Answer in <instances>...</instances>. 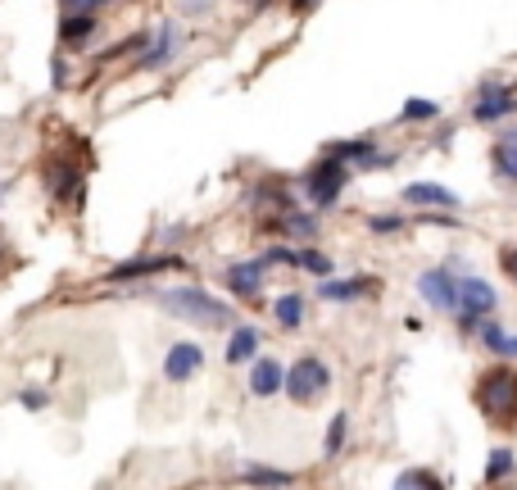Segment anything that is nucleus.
I'll return each instance as SVG.
<instances>
[{
	"instance_id": "25",
	"label": "nucleus",
	"mask_w": 517,
	"mask_h": 490,
	"mask_svg": "<svg viewBox=\"0 0 517 490\" xmlns=\"http://www.w3.org/2000/svg\"><path fill=\"white\" fill-rule=\"evenodd\" d=\"M395 486H404V490H409V486H427V490H440V477H431V472H404V477L395 481Z\"/></svg>"
},
{
	"instance_id": "33",
	"label": "nucleus",
	"mask_w": 517,
	"mask_h": 490,
	"mask_svg": "<svg viewBox=\"0 0 517 490\" xmlns=\"http://www.w3.org/2000/svg\"><path fill=\"white\" fill-rule=\"evenodd\" d=\"M69 10H96V5H105V0H64Z\"/></svg>"
},
{
	"instance_id": "18",
	"label": "nucleus",
	"mask_w": 517,
	"mask_h": 490,
	"mask_svg": "<svg viewBox=\"0 0 517 490\" xmlns=\"http://www.w3.org/2000/svg\"><path fill=\"white\" fill-rule=\"evenodd\" d=\"M368 286H372L368 277H345V282H322L318 295H322V300H359Z\"/></svg>"
},
{
	"instance_id": "2",
	"label": "nucleus",
	"mask_w": 517,
	"mask_h": 490,
	"mask_svg": "<svg viewBox=\"0 0 517 490\" xmlns=\"http://www.w3.org/2000/svg\"><path fill=\"white\" fill-rule=\"evenodd\" d=\"M159 304H164L173 318H182V323H205V327H227L232 323V309H227L223 300H214L209 291H200V286H177V291H164L159 295Z\"/></svg>"
},
{
	"instance_id": "22",
	"label": "nucleus",
	"mask_w": 517,
	"mask_h": 490,
	"mask_svg": "<svg viewBox=\"0 0 517 490\" xmlns=\"http://www.w3.org/2000/svg\"><path fill=\"white\" fill-rule=\"evenodd\" d=\"M282 227L286 232H295V236H313L318 232V218L300 214V209H282Z\"/></svg>"
},
{
	"instance_id": "24",
	"label": "nucleus",
	"mask_w": 517,
	"mask_h": 490,
	"mask_svg": "<svg viewBox=\"0 0 517 490\" xmlns=\"http://www.w3.org/2000/svg\"><path fill=\"white\" fill-rule=\"evenodd\" d=\"M295 268H309V273L327 277V273H332V259L318 255V250H295Z\"/></svg>"
},
{
	"instance_id": "20",
	"label": "nucleus",
	"mask_w": 517,
	"mask_h": 490,
	"mask_svg": "<svg viewBox=\"0 0 517 490\" xmlns=\"http://www.w3.org/2000/svg\"><path fill=\"white\" fill-rule=\"evenodd\" d=\"M241 481H250V486H291V472H277V468H245Z\"/></svg>"
},
{
	"instance_id": "4",
	"label": "nucleus",
	"mask_w": 517,
	"mask_h": 490,
	"mask_svg": "<svg viewBox=\"0 0 517 490\" xmlns=\"http://www.w3.org/2000/svg\"><path fill=\"white\" fill-rule=\"evenodd\" d=\"M345 182H350V164L336 155H327L318 168H309V177H304V196L313 200L318 209L336 205V196L345 191Z\"/></svg>"
},
{
	"instance_id": "35",
	"label": "nucleus",
	"mask_w": 517,
	"mask_h": 490,
	"mask_svg": "<svg viewBox=\"0 0 517 490\" xmlns=\"http://www.w3.org/2000/svg\"><path fill=\"white\" fill-rule=\"evenodd\" d=\"M5 255H10V245H5V236H0V268H5Z\"/></svg>"
},
{
	"instance_id": "21",
	"label": "nucleus",
	"mask_w": 517,
	"mask_h": 490,
	"mask_svg": "<svg viewBox=\"0 0 517 490\" xmlns=\"http://www.w3.org/2000/svg\"><path fill=\"white\" fill-rule=\"evenodd\" d=\"M345 432H350V418H345V413H336L332 427H327V441H322V454H327V459H336V454H341Z\"/></svg>"
},
{
	"instance_id": "29",
	"label": "nucleus",
	"mask_w": 517,
	"mask_h": 490,
	"mask_svg": "<svg viewBox=\"0 0 517 490\" xmlns=\"http://www.w3.org/2000/svg\"><path fill=\"white\" fill-rule=\"evenodd\" d=\"M264 264H295V250H286V245H273L264 255Z\"/></svg>"
},
{
	"instance_id": "13",
	"label": "nucleus",
	"mask_w": 517,
	"mask_h": 490,
	"mask_svg": "<svg viewBox=\"0 0 517 490\" xmlns=\"http://www.w3.org/2000/svg\"><path fill=\"white\" fill-rule=\"evenodd\" d=\"M404 200L409 205H436V209H459V196L445 187H436V182H409L404 187Z\"/></svg>"
},
{
	"instance_id": "34",
	"label": "nucleus",
	"mask_w": 517,
	"mask_h": 490,
	"mask_svg": "<svg viewBox=\"0 0 517 490\" xmlns=\"http://www.w3.org/2000/svg\"><path fill=\"white\" fill-rule=\"evenodd\" d=\"M291 5H295V10H318L322 0H291Z\"/></svg>"
},
{
	"instance_id": "5",
	"label": "nucleus",
	"mask_w": 517,
	"mask_h": 490,
	"mask_svg": "<svg viewBox=\"0 0 517 490\" xmlns=\"http://www.w3.org/2000/svg\"><path fill=\"white\" fill-rule=\"evenodd\" d=\"M495 304H499V295L486 277H463V282H454V314L463 318V327H472L477 318H490Z\"/></svg>"
},
{
	"instance_id": "23",
	"label": "nucleus",
	"mask_w": 517,
	"mask_h": 490,
	"mask_svg": "<svg viewBox=\"0 0 517 490\" xmlns=\"http://www.w3.org/2000/svg\"><path fill=\"white\" fill-rule=\"evenodd\" d=\"M513 450H495V454H490V459H486V481H504L508 477V472H513Z\"/></svg>"
},
{
	"instance_id": "31",
	"label": "nucleus",
	"mask_w": 517,
	"mask_h": 490,
	"mask_svg": "<svg viewBox=\"0 0 517 490\" xmlns=\"http://www.w3.org/2000/svg\"><path fill=\"white\" fill-rule=\"evenodd\" d=\"M50 78H55V87H64V82H69V64H64V59H55V64H50Z\"/></svg>"
},
{
	"instance_id": "36",
	"label": "nucleus",
	"mask_w": 517,
	"mask_h": 490,
	"mask_svg": "<svg viewBox=\"0 0 517 490\" xmlns=\"http://www.w3.org/2000/svg\"><path fill=\"white\" fill-rule=\"evenodd\" d=\"M5 191H10V187H5V182H0V196H5Z\"/></svg>"
},
{
	"instance_id": "15",
	"label": "nucleus",
	"mask_w": 517,
	"mask_h": 490,
	"mask_svg": "<svg viewBox=\"0 0 517 490\" xmlns=\"http://www.w3.org/2000/svg\"><path fill=\"white\" fill-rule=\"evenodd\" d=\"M254 354H259V332L241 323L232 332V341H227V363H250Z\"/></svg>"
},
{
	"instance_id": "26",
	"label": "nucleus",
	"mask_w": 517,
	"mask_h": 490,
	"mask_svg": "<svg viewBox=\"0 0 517 490\" xmlns=\"http://www.w3.org/2000/svg\"><path fill=\"white\" fill-rule=\"evenodd\" d=\"M481 341H486L490 345V350H504V327H499V323H486V327H481Z\"/></svg>"
},
{
	"instance_id": "27",
	"label": "nucleus",
	"mask_w": 517,
	"mask_h": 490,
	"mask_svg": "<svg viewBox=\"0 0 517 490\" xmlns=\"http://www.w3.org/2000/svg\"><path fill=\"white\" fill-rule=\"evenodd\" d=\"M19 400H23V409H46V404H50V395H46V391H37V386H32V391H23Z\"/></svg>"
},
{
	"instance_id": "9",
	"label": "nucleus",
	"mask_w": 517,
	"mask_h": 490,
	"mask_svg": "<svg viewBox=\"0 0 517 490\" xmlns=\"http://www.w3.org/2000/svg\"><path fill=\"white\" fill-rule=\"evenodd\" d=\"M282 359H254V373H250V395L254 400H273L277 391H282Z\"/></svg>"
},
{
	"instance_id": "19",
	"label": "nucleus",
	"mask_w": 517,
	"mask_h": 490,
	"mask_svg": "<svg viewBox=\"0 0 517 490\" xmlns=\"http://www.w3.org/2000/svg\"><path fill=\"white\" fill-rule=\"evenodd\" d=\"M404 123H431V118H440V105L436 100H422V96H409L404 100Z\"/></svg>"
},
{
	"instance_id": "14",
	"label": "nucleus",
	"mask_w": 517,
	"mask_h": 490,
	"mask_svg": "<svg viewBox=\"0 0 517 490\" xmlns=\"http://www.w3.org/2000/svg\"><path fill=\"white\" fill-rule=\"evenodd\" d=\"M173 50H177V28H159L155 41H150V50L137 59V69H141V73L159 69V64H168V59H173Z\"/></svg>"
},
{
	"instance_id": "3",
	"label": "nucleus",
	"mask_w": 517,
	"mask_h": 490,
	"mask_svg": "<svg viewBox=\"0 0 517 490\" xmlns=\"http://www.w3.org/2000/svg\"><path fill=\"white\" fill-rule=\"evenodd\" d=\"M327 386H332V373H327V363L318 359V354H304V359H295V368L282 377V391L291 395L295 404H313L327 395Z\"/></svg>"
},
{
	"instance_id": "32",
	"label": "nucleus",
	"mask_w": 517,
	"mask_h": 490,
	"mask_svg": "<svg viewBox=\"0 0 517 490\" xmlns=\"http://www.w3.org/2000/svg\"><path fill=\"white\" fill-rule=\"evenodd\" d=\"M499 359H517V336H504V350H499Z\"/></svg>"
},
{
	"instance_id": "1",
	"label": "nucleus",
	"mask_w": 517,
	"mask_h": 490,
	"mask_svg": "<svg viewBox=\"0 0 517 490\" xmlns=\"http://www.w3.org/2000/svg\"><path fill=\"white\" fill-rule=\"evenodd\" d=\"M477 409L495 427H517V368L499 363L477 382Z\"/></svg>"
},
{
	"instance_id": "28",
	"label": "nucleus",
	"mask_w": 517,
	"mask_h": 490,
	"mask_svg": "<svg viewBox=\"0 0 517 490\" xmlns=\"http://www.w3.org/2000/svg\"><path fill=\"white\" fill-rule=\"evenodd\" d=\"M499 264H504V273L517 282V245H504V250H499Z\"/></svg>"
},
{
	"instance_id": "10",
	"label": "nucleus",
	"mask_w": 517,
	"mask_h": 490,
	"mask_svg": "<svg viewBox=\"0 0 517 490\" xmlns=\"http://www.w3.org/2000/svg\"><path fill=\"white\" fill-rule=\"evenodd\" d=\"M96 37V14L91 10H69L64 14V19H59V41H64V46H87V41Z\"/></svg>"
},
{
	"instance_id": "16",
	"label": "nucleus",
	"mask_w": 517,
	"mask_h": 490,
	"mask_svg": "<svg viewBox=\"0 0 517 490\" xmlns=\"http://www.w3.org/2000/svg\"><path fill=\"white\" fill-rule=\"evenodd\" d=\"M495 173L504 177V182H517V132L495 141Z\"/></svg>"
},
{
	"instance_id": "7",
	"label": "nucleus",
	"mask_w": 517,
	"mask_h": 490,
	"mask_svg": "<svg viewBox=\"0 0 517 490\" xmlns=\"http://www.w3.org/2000/svg\"><path fill=\"white\" fill-rule=\"evenodd\" d=\"M200 363H205V350H200L196 341H177V345H168L164 377H168V382H186V377L200 373Z\"/></svg>"
},
{
	"instance_id": "30",
	"label": "nucleus",
	"mask_w": 517,
	"mask_h": 490,
	"mask_svg": "<svg viewBox=\"0 0 517 490\" xmlns=\"http://www.w3.org/2000/svg\"><path fill=\"white\" fill-rule=\"evenodd\" d=\"M372 232H400V218H372Z\"/></svg>"
},
{
	"instance_id": "8",
	"label": "nucleus",
	"mask_w": 517,
	"mask_h": 490,
	"mask_svg": "<svg viewBox=\"0 0 517 490\" xmlns=\"http://www.w3.org/2000/svg\"><path fill=\"white\" fill-rule=\"evenodd\" d=\"M454 282H459L454 268H431V273L418 277V291L431 309H454Z\"/></svg>"
},
{
	"instance_id": "11",
	"label": "nucleus",
	"mask_w": 517,
	"mask_h": 490,
	"mask_svg": "<svg viewBox=\"0 0 517 490\" xmlns=\"http://www.w3.org/2000/svg\"><path fill=\"white\" fill-rule=\"evenodd\" d=\"M164 268H182V259H177V255L132 259V264H118L114 273H109V282H137V277H155V273H164Z\"/></svg>"
},
{
	"instance_id": "17",
	"label": "nucleus",
	"mask_w": 517,
	"mask_h": 490,
	"mask_svg": "<svg viewBox=\"0 0 517 490\" xmlns=\"http://www.w3.org/2000/svg\"><path fill=\"white\" fill-rule=\"evenodd\" d=\"M273 318L286 327V332H295V327L304 323V295H277V300H273Z\"/></svg>"
},
{
	"instance_id": "12",
	"label": "nucleus",
	"mask_w": 517,
	"mask_h": 490,
	"mask_svg": "<svg viewBox=\"0 0 517 490\" xmlns=\"http://www.w3.org/2000/svg\"><path fill=\"white\" fill-rule=\"evenodd\" d=\"M264 259L259 264H232L227 268V286H232V295H241V300H250V295H259V286H264Z\"/></svg>"
},
{
	"instance_id": "6",
	"label": "nucleus",
	"mask_w": 517,
	"mask_h": 490,
	"mask_svg": "<svg viewBox=\"0 0 517 490\" xmlns=\"http://www.w3.org/2000/svg\"><path fill=\"white\" fill-rule=\"evenodd\" d=\"M517 114V87L513 82H486L477 96V105H472V118L477 123H499V118Z\"/></svg>"
}]
</instances>
